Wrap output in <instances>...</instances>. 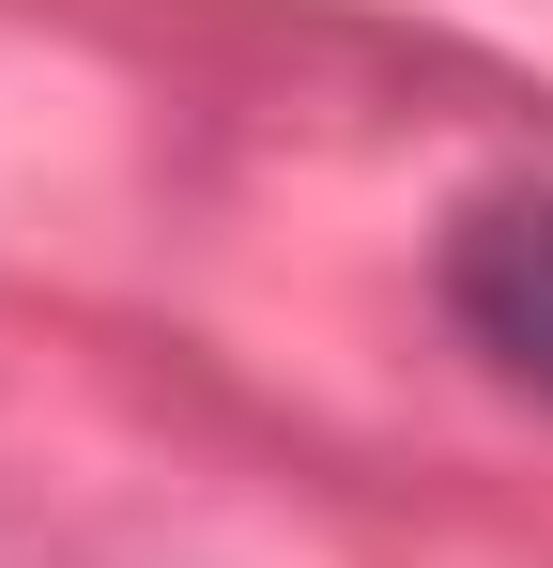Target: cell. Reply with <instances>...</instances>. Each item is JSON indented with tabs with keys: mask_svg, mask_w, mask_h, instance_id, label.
<instances>
[{
	"mask_svg": "<svg viewBox=\"0 0 553 568\" xmlns=\"http://www.w3.org/2000/svg\"><path fill=\"white\" fill-rule=\"evenodd\" d=\"M431 292L523 399H553V185H476L431 246Z\"/></svg>",
	"mask_w": 553,
	"mask_h": 568,
	"instance_id": "6da1fadb",
	"label": "cell"
}]
</instances>
